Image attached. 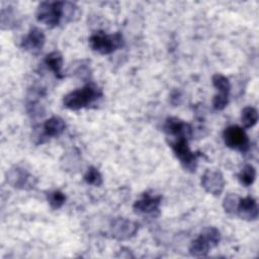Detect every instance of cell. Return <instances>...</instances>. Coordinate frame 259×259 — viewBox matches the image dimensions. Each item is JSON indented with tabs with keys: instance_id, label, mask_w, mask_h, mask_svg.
Listing matches in <instances>:
<instances>
[{
	"instance_id": "obj_1",
	"label": "cell",
	"mask_w": 259,
	"mask_h": 259,
	"mask_svg": "<svg viewBox=\"0 0 259 259\" xmlns=\"http://www.w3.org/2000/svg\"><path fill=\"white\" fill-rule=\"evenodd\" d=\"M79 15V7L73 2L67 1H44L39 3L35 12L37 21L51 28L74 21Z\"/></svg>"
},
{
	"instance_id": "obj_2",
	"label": "cell",
	"mask_w": 259,
	"mask_h": 259,
	"mask_svg": "<svg viewBox=\"0 0 259 259\" xmlns=\"http://www.w3.org/2000/svg\"><path fill=\"white\" fill-rule=\"evenodd\" d=\"M103 95L102 90L94 83H88L84 87L73 90L63 98V104L71 110H79L88 107Z\"/></svg>"
},
{
	"instance_id": "obj_3",
	"label": "cell",
	"mask_w": 259,
	"mask_h": 259,
	"mask_svg": "<svg viewBox=\"0 0 259 259\" xmlns=\"http://www.w3.org/2000/svg\"><path fill=\"white\" fill-rule=\"evenodd\" d=\"M167 140L182 167L188 172H195L197 167V159L201 156V154L194 153L189 149L188 139L185 137H177L167 138Z\"/></svg>"
},
{
	"instance_id": "obj_4",
	"label": "cell",
	"mask_w": 259,
	"mask_h": 259,
	"mask_svg": "<svg viewBox=\"0 0 259 259\" xmlns=\"http://www.w3.org/2000/svg\"><path fill=\"white\" fill-rule=\"evenodd\" d=\"M124 45L123 36L120 32L107 34L104 31H96L89 37V46L94 51L101 55L111 54Z\"/></svg>"
},
{
	"instance_id": "obj_5",
	"label": "cell",
	"mask_w": 259,
	"mask_h": 259,
	"mask_svg": "<svg viewBox=\"0 0 259 259\" xmlns=\"http://www.w3.org/2000/svg\"><path fill=\"white\" fill-rule=\"evenodd\" d=\"M223 138L226 146L230 149L245 153L250 148L249 138L243 127L239 125L228 126L223 133Z\"/></svg>"
},
{
	"instance_id": "obj_6",
	"label": "cell",
	"mask_w": 259,
	"mask_h": 259,
	"mask_svg": "<svg viewBox=\"0 0 259 259\" xmlns=\"http://www.w3.org/2000/svg\"><path fill=\"white\" fill-rule=\"evenodd\" d=\"M5 178L10 186L17 189L30 190L33 189L37 183V179L34 176L19 166L10 168L6 172Z\"/></svg>"
},
{
	"instance_id": "obj_7",
	"label": "cell",
	"mask_w": 259,
	"mask_h": 259,
	"mask_svg": "<svg viewBox=\"0 0 259 259\" xmlns=\"http://www.w3.org/2000/svg\"><path fill=\"white\" fill-rule=\"evenodd\" d=\"M162 196L151 194L149 192H146L142 195V197L135 201L133 208L134 211L140 215L145 217H152L156 218L159 215L160 210V204H161Z\"/></svg>"
},
{
	"instance_id": "obj_8",
	"label": "cell",
	"mask_w": 259,
	"mask_h": 259,
	"mask_svg": "<svg viewBox=\"0 0 259 259\" xmlns=\"http://www.w3.org/2000/svg\"><path fill=\"white\" fill-rule=\"evenodd\" d=\"M138 230L139 225L136 222L123 218L113 220L110 225V233L112 237L118 241H125L133 238Z\"/></svg>"
},
{
	"instance_id": "obj_9",
	"label": "cell",
	"mask_w": 259,
	"mask_h": 259,
	"mask_svg": "<svg viewBox=\"0 0 259 259\" xmlns=\"http://www.w3.org/2000/svg\"><path fill=\"white\" fill-rule=\"evenodd\" d=\"M201 186L203 189L214 196H219L225 188L224 175L220 170L207 169L201 176Z\"/></svg>"
},
{
	"instance_id": "obj_10",
	"label": "cell",
	"mask_w": 259,
	"mask_h": 259,
	"mask_svg": "<svg viewBox=\"0 0 259 259\" xmlns=\"http://www.w3.org/2000/svg\"><path fill=\"white\" fill-rule=\"evenodd\" d=\"M163 131L168 138L185 137L189 139L193 133V128L189 123L174 116L166 118L163 124Z\"/></svg>"
},
{
	"instance_id": "obj_11",
	"label": "cell",
	"mask_w": 259,
	"mask_h": 259,
	"mask_svg": "<svg viewBox=\"0 0 259 259\" xmlns=\"http://www.w3.org/2000/svg\"><path fill=\"white\" fill-rule=\"evenodd\" d=\"M45 44L46 35L44 31L38 27H32L22 38L21 48L32 55H37L44 49Z\"/></svg>"
},
{
	"instance_id": "obj_12",
	"label": "cell",
	"mask_w": 259,
	"mask_h": 259,
	"mask_svg": "<svg viewBox=\"0 0 259 259\" xmlns=\"http://www.w3.org/2000/svg\"><path fill=\"white\" fill-rule=\"evenodd\" d=\"M66 128L65 120L60 116H52L42 124V133L39 136L38 143H44L50 138H56L63 134Z\"/></svg>"
},
{
	"instance_id": "obj_13",
	"label": "cell",
	"mask_w": 259,
	"mask_h": 259,
	"mask_svg": "<svg viewBox=\"0 0 259 259\" xmlns=\"http://www.w3.org/2000/svg\"><path fill=\"white\" fill-rule=\"evenodd\" d=\"M236 213L240 219L244 221H255L258 218V205L256 200L252 196H246L244 198H240L238 208Z\"/></svg>"
},
{
	"instance_id": "obj_14",
	"label": "cell",
	"mask_w": 259,
	"mask_h": 259,
	"mask_svg": "<svg viewBox=\"0 0 259 259\" xmlns=\"http://www.w3.org/2000/svg\"><path fill=\"white\" fill-rule=\"evenodd\" d=\"M45 64L48 66V68L55 74V76L59 79H62L65 77V75L62 73V67H63V56L60 52L54 51L46 56L45 58Z\"/></svg>"
},
{
	"instance_id": "obj_15",
	"label": "cell",
	"mask_w": 259,
	"mask_h": 259,
	"mask_svg": "<svg viewBox=\"0 0 259 259\" xmlns=\"http://www.w3.org/2000/svg\"><path fill=\"white\" fill-rule=\"evenodd\" d=\"M210 249L211 247L208 242L199 234V236L191 242L189 253L193 257H205Z\"/></svg>"
},
{
	"instance_id": "obj_16",
	"label": "cell",
	"mask_w": 259,
	"mask_h": 259,
	"mask_svg": "<svg viewBox=\"0 0 259 259\" xmlns=\"http://www.w3.org/2000/svg\"><path fill=\"white\" fill-rule=\"evenodd\" d=\"M241 120L244 128L253 127L258 121V111L252 106H246L242 110Z\"/></svg>"
},
{
	"instance_id": "obj_17",
	"label": "cell",
	"mask_w": 259,
	"mask_h": 259,
	"mask_svg": "<svg viewBox=\"0 0 259 259\" xmlns=\"http://www.w3.org/2000/svg\"><path fill=\"white\" fill-rule=\"evenodd\" d=\"M255 178H256V170L254 166L250 164L245 165L240 171V173L238 174V179L240 183L245 187L252 185L253 182L255 181Z\"/></svg>"
},
{
	"instance_id": "obj_18",
	"label": "cell",
	"mask_w": 259,
	"mask_h": 259,
	"mask_svg": "<svg viewBox=\"0 0 259 259\" xmlns=\"http://www.w3.org/2000/svg\"><path fill=\"white\" fill-rule=\"evenodd\" d=\"M211 82L213 87L219 91L220 94H227V95L230 94L231 83L226 76L220 73H217L211 77Z\"/></svg>"
},
{
	"instance_id": "obj_19",
	"label": "cell",
	"mask_w": 259,
	"mask_h": 259,
	"mask_svg": "<svg viewBox=\"0 0 259 259\" xmlns=\"http://www.w3.org/2000/svg\"><path fill=\"white\" fill-rule=\"evenodd\" d=\"M200 235L208 242V244L210 245L211 248H214L219 245L220 241H221V233L220 231L214 228V227H207L204 228Z\"/></svg>"
},
{
	"instance_id": "obj_20",
	"label": "cell",
	"mask_w": 259,
	"mask_h": 259,
	"mask_svg": "<svg viewBox=\"0 0 259 259\" xmlns=\"http://www.w3.org/2000/svg\"><path fill=\"white\" fill-rule=\"evenodd\" d=\"M47 199L53 209H59L66 202V195L60 190H54L47 194Z\"/></svg>"
},
{
	"instance_id": "obj_21",
	"label": "cell",
	"mask_w": 259,
	"mask_h": 259,
	"mask_svg": "<svg viewBox=\"0 0 259 259\" xmlns=\"http://www.w3.org/2000/svg\"><path fill=\"white\" fill-rule=\"evenodd\" d=\"M84 180L87 184L93 185V186H100L103 182L102 175L99 172V170L93 166L89 167L84 175Z\"/></svg>"
},
{
	"instance_id": "obj_22",
	"label": "cell",
	"mask_w": 259,
	"mask_h": 259,
	"mask_svg": "<svg viewBox=\"0 0 259 259\" xmlns=\"http://www.w3.org/2000/svg\"><path fill=\"white\" fill-rule=\"evenodd\" d=\"M16 17L15 13L11 7L1 10V28L2 29H10L15 25Z\"/></svg>"
},
{
	"instance_id": "obj_23",
	"label": "cell",
	"mask_w": 259,
	"mask_h": 259,
	"mask_svg": "<svg viewBox=\"0 0 259 259\" xmlns=\"http://www.w3.org/2000/svg\"><path fill=\"white\" fill-rule=\"evenodd\" d=\"M240 197L237 194L229 193L223 200V207L227 213H236Z\"/></svg>"
},
{
	"instance_id": "obj_24",
	"label": "cell",
	"mask_w": 259,
	"mask_h": 259,
	"mask_svg": "<svg viewBox=\"0 0 259 259\" xmlns=\"http://www.w3.org/2000/svg\"><path fill=\"white\" fill-rule=\"evenodd\" d=\"M229 103V95L227 94H215L212 98V107L215 110H223Z\"/></svg>"
},
{
	"instance_id": "obj_25",
	"label": "cell",
	"mask_w": 259,
	"mask_h": 259,
	"mask_svg": "<svg viewBox=\"0 0 259 259\" xmlns=\"http://www.w3.org/2000/svg\"><path fill=\"white\" fill-rule=\"evenodd\" d=\"M74 74L78 76L80 79L87 80L90 77V70L87 64H83V62H81V64L78 65V67L74 70Z\"/></svg>"
}]
</instances>
